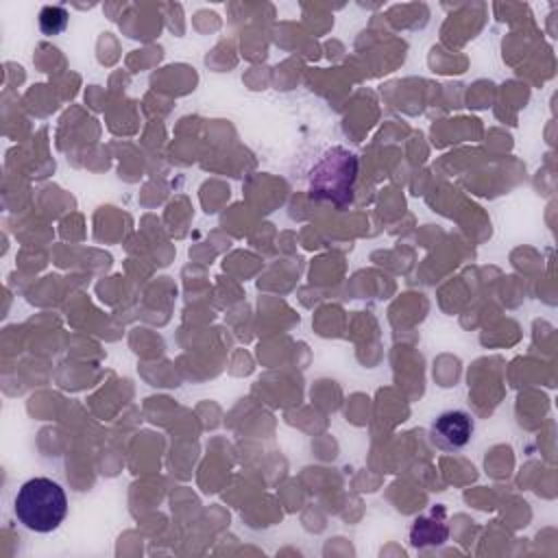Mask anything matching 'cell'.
<instances>
[{"label":"cell","instance_id":"1","mask_svg":"<svg viewBox=\"0 0 558 558\" xmlns=\"http://www.w3.org/2000/svg\"><path fill=\"white\" fill-rule=\"evenodd\" d=\"M13 510L17 521L37 534L57 530L68 514V495L50 477H31L17 488Z\"/></svg>","mask_w":558,"mask_h":558},{"label":"cell","instance_id":"2","mask_svg":"<svg viewBox=\"0 0 558 558\" xmlns=\"http://www.w3.org/2000/svg\"><path fill=\"white\" fill-rule=\"evenodd\" d=\"M357 157L344 146L327 148L310 170V196L347 207L353 201Z\"/></svg>","mask_w":558,"mask_h":558},{"label":"cell","instance_id":"3","mask_svg":"<svg viewBox=\"0 0 558 558\" xmlns=\"http://www.w3.org/2000/svg\"><path fill=\"white\" fill-rule=\"evenodd\" d=\"M475 434V421L466 410L440 412L429 427L432 442L442 451H462Z\"/></svg>","mask_w":558,"mask_h":558},{"label":"cell","instance_id":"4","mask_svg":"<svg viewBox=\"0 0 558 558\" xmlns=\"http://www.w3.org/2000/svg\"><path fill=\"white\" fill-rule=\"evenodd\" d=\"M449 538L447 525V510L442 506H434L427 514H421L412 521L410 527V543L416 549L442 545Z\"/></svg>","mask_w":558,"mask_h":558},{"label":"cell","instance_id":"5","mask_svg":"<svg viewBox=\"0 0 558 558\" xmlns=\"http://www.w3.org/2000/svg\"><path fill=\"white\" fill-rule=\"evenodd\" d=\"M68 26V11L63 7H44L39 13V28L44 35H59Z\"/></svg>","mask_w":558,"mask_h":558}]
</instances>
